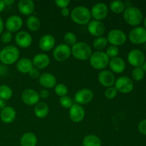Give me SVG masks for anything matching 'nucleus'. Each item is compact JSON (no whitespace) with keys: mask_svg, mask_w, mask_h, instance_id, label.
<instances>
[{"mask_svg":"<svg viewBox=\"0 0 146 146\" xmlns=\"http://www.w3.org/2000/svg\"><path fill=\"white\" fill-rule=\"evenodd\" d=\"M59 104L63 108H70L73 106V100L68 96H64L60 97Z\"/></svg>","mask_w":146,"mask_h":146,"instance_id":"37","label":"nucleus"},{"mask_svg":"<svg viewBox=\"0 0 146 146\" xmlns=\"http://www.w3.org/2000/svg\"><path fill=\"white\" fill-rule=\"evenodd\" d=\"M27 26L31 31H38L41 27V21L35 16H30L27 19Z\"/></svg>","mask_w":146,"mask_h":146,"instance_id":"29","label":"nucleus"},{"mask_svg":"<svg viewBox=\"0 0 146 146\" xmlns=\"http://www.w3.org/2000/svg\"><path fill=\"white\" fill-rule=\"evenodd\" d=\"M71 54V47L65 44H60L54 48L53 57L57 61H64L68 59Z\"/></svg>","mask_w":146,"mask_h":146,"instance_id":"10","label":"nucleus"},{"mask_svg":"<svg viewBox=\"0 0 146 146\" xmlns=\"http://www.w3.org/2000/svg\"><path fill=\"white\" fill-rule=\"evenodd\" d=\"M4 2L5 5H11V4H14V0H4Z\"/></svg>","mask_w":146,"mask_h":146,"instance_id":"49","label":"nucleus"},{"mask_svg":"<svg viewBox=\"0 0 146 146\" xmlns=\"http://www.w3.org/2000/svg\"><path fill=\"white\" fill-rule=\"evenodd\" d=\"M19 57V50L13 45L7 46L0 51V61L4 65H11L17 62Z\"/></svg>","mask_w":146,"mask_h":146,"instance_id":"2","label":"nucleus"},{"mask_svg":"<svg viewBox=\"0 0 146 146\" xmlns=\"http://www.w3.org/2000/svg\"><path fill=\"white\" fill-rule=\"evenodd\" d=\"M71 49L73 56L80 61H86L89 59L93 53L89 44L83 41L77 42L73 46Z\"/></svg>","mask_w":146,"mask_h":146,"instance_id":"3","label":"nucleus"},{"mask_svg":"<svg viewBox=\"0 0 146 146\" xmlns=\"http://www.w3.org/2000/svg\"><path fill=\"white\" fill-rule=\"evenodd\" d=\"M64 146H69V145H64Z\"/></svg>","mask_w":146,"mask_h":146,"instance_id":"53","label":"nucleus"},{"mask_svg":"<svg viewBox=\"0 0 146 146\" xmlns=\"http://www.w3.org/2000/svg\"><path fill=\"white\" fill-rule=\"evenodd\" d=\"M90 64L96 70H104L109 64L110 58L106 52L101 51H96L92 53L89 58Z\"/></svg>","mask_w":146,"mask_h":146,"instance_id":"5","label":"nucleus"},{"mask_svg":"<svg viewBox=\"0 0 146 146\" xmlns=\"http://www.w3.org/2000/svg\"><path fill=\"white\" fill-rule=\"evenodd\" d=\"M71 20L79 25H86L91 21V11L84 6H78L72 9L70 14Z\"/></svg>","mask_w":146,"mask_h":146,"instance_id":"1","label":"nucleus"},{"mask_svg":"<svg viewBox=\"0 0 146 146\" xmlns=\"http://www.w3.org/2000/svg\"><path fill=\"white\" fill-rule=\"evenodd\" d=\"M123 19L128 25L137 27L142 22L143 16L139 9L131 6L125 8L123 11Z\"/></svg>","mask_w":146,"mask_h":146,"instance_id":"4","label":"nucleus"},{"mask_svg":"<svg viewBox=\"0 0 146 146\" xmlns=\"http://www.w3.org/2000/svg\"><path fill=\"white\" fill-rule=\"evenodd\" d=\"M56 44L54 36L51 34H45L41 37L38 41V46L42 51H48L52 49Z\"/></svg>","mask_w":146,"mask_h":146,"instance_id":"20","label":"nucleus"},{"mask_svg":"<svg viewBox=\"0 0 146 146\" xmlns=\"http://www.w3.org/2000/svg\"><path fill=\"white\" fill-rule=\"evenodd\" d=\"M144 27H145L144 28H145L146 29V17L145 19H144Z\"/></svg>","mask_w":146,"mask_h":146,"instance_id":"51","label":"nucleus"},{"mask_svg":"<svg viewBox=\"0 0 146 146\" xmlns=\"http://www.w3.org/2000/svg\"><path fill=\"white\" fill-rule=\"evenodd\" d=\"M39 84L45 88H54L56 85V78L51 73H44L38 78Z\"/></svg>","mask_w":146,"mask_h":146,"instance_id":"23","label":"nucleus"},{"mask_svg":"<svg viewBox=\"0 0 146 146\" xmlns=\"http://www.w3.org/2000/svg\"><path fill=\"white\" fill-rule=\"evenodd\" d=\"M5 7H6V5H5V4H4V1H1V0H0V13H1V11L4 9Z\"/></svg>","mask_w":146,"mask_h":146,"instance_id":"48","label":"nucleus"},{"mask_svg":"<svg viewBox=\"0 0 146 146\" xmlns=\"http://www.w3.org/2000/svg\"><path fill=\"white\" fill-rule=\"evenodd\" d=\"M130 41L133 44H143L146 42V29L143 27H135L128 35Z\"/></svg>","mask_w":146,"mask_h":146,"instance_id":"9","label":"nucleus"},{"mask_svg":"<svg viewBox=\"0 0 146 146\" xmlns=\"http://www.w3.org/2000/svg\"><path fill=\"white\" fill-rule=\"evenodd\" d=\"M117 94H118V91L115 89V87H109V88H107V89L106 90L105 92H104V95L105 97L107 99L112 100L116 97Z\"/></svg>","mask_w":146,"mask_h":146,"instance_id":"38","label":"nucleus"},{"mask_svg":"<svg viewBox=\"0 0 146 146\" xmlns=\"http://www.w3.org/2000/svg\"><path fill=\"white\" fill-rule=\"evenodd\" d=\"M4 23L3 21V19L1 17H0V35H1L3 32H4Z\"/></svg>","mask_w":146,"mask_h":146,"instance_id":"46","label":"nucleus"},{"mask_svg":"<svg viewBox=\"0 0 146 146\" xmlns=\"http://www.w3.org/2000/svg\"><path fill=\"white\" fill-rule=\"evenodd\" d=\"M54 91H55V94H56L58 96L62 97L64 96H67L68 90L65 84H56V86L54 87Z\"/></svg>","mask_w":146,"mask_h":146,"instance_id":"35","label":"nucleus"},{"mask_svg":"<svg viewBox=\"0 0 146 146\" xmlns=\"http://www.w3.org/2000/svg\"><path fill=\"white\" fill-rule=\"evenodd\" d=\"M7 74V68L4 64H0V76H4Z\"/></svg>","mask_w":146,"mask_h":146,"instance_id":"45","label":"nucleus"},{"mask_svg":"<svg viewBox=\"0 0 146 146\" xmlns=\"http://www.w3.org/2000/svg\"><path fill=\"white\" fill-rule=\"evenodd\" d=\"M50 61L51 60L49 56L44 53L37 54L36 55L34 56L32 60L33 66L37 69H44L46 68L50 64Z\"/></svg>","mask_w":146,"mask_h":146,"instance_id":"19","label":"nucleus"},{"mask_svg":"<svg viewBox=\"0 0 146 146\" xmlns=\"http://www.w3.org/2000/svg\"><path fill=\"white\" fill-rule=\"evenodd\" d=\"M91 17L94 20L101 21L104 19L108 14V7L105 3L98 2L94 4L91 9Z\"/></svg>","mask_w":146,"mask_h":146,"instance_id":"11","label":"nucleus"},{"mask_svg":"<svg viewBox=\"0 0 146 146\" xmlns=\"http://www.w3.org/2000/svg\"><path fill=\"white\" fill-rule=\"evenodd\" d=\"M131 76L134 81H141L143 79L145 76V71L142 68V67H136L133 69L131 72Z\"/></svg>","mask_w":146,"mask_h":146,"instance_id":"33","label":"nucleus"},{"mask_svg":"<svg viewBox=\"0 0 146 146\" xmlns=\"http://www.w3.org/2000/svg\"><path fill=\"white\" fill-rule=\"evenodd\" d=\"M23 26V20L18 15H11L6 20L4 27L9 32H17Z\"/></svg>","mask_w":146,"mask_h":146,"instance_id":"14","label":"nucleus"},{"mask_svg":"<svg viewBox=\"0 0 146 146\" xmlns=\"http://www.w3.org/2000/svg\"><path fill=\"white\" fill-rule=\"evenodd\" d=\"M127 59L128 63L135 68L142 67L145 61V56L141 50L135 48L128 52Z\"/></svg>","mask_w":146,"mask_h":146,"instance_id":"8","label":"nucleus"},{"mask_svg":"<svg viewBox=\"0 0 146 146\" xmlns=\"http://www.w3.org/2000/svg\"><path fill=\"white\" fill-rule=\"evenodd\" d=\"M83 146H101L102 141L101 138L94 134L86 135L82 141Z\"/></svg>","mask_w":146,"mask_h":146,"instance_id":"28","label":"nucleus"},{"mask_svg":"<svg viewBox=\"0 0 146 146\" xmlns=\"http://www.w3.org/2000/svg\"><path fill=\"white\" fill-rule=\"evenodd\" d=\"M54 2L56 4L57 7L61 9H64L67 8L71 1H70V0H56Z\"/></svg>","mask_w":146,"mask_h":146,"instance_id":"40","label":"nucleus"},{"mask_svg":"<svg viewBox=\"0 0 146 146\" xmlns=\"http://www.w3.org/2000/svg\"><path fill=\"white\" fill-rule=\"evenodd\" d=\"M37 137L31 132L25 133L20 138L21 146H36L37 144Z\"/></svg>","mask_w":146,"mask_h":146,"instance_id":"26","label":"nucleus"},{"mask_svg":"<svg viewBox=\"0 0 146 146\" xmlns=\"http://www.w3.org/2000/svg\"><path fill=\"white\" fill-rule=\"evenodd\" d=\"M12 34L8 31H4L1 35V41L3 44H7L12 40Z\"/></svg>","mask_w":146,"mask_h":146,"instance_id":"39","label":"nucleus"},{"mask_svg":"<svg viewBox=\"0 0 146 146\" xmlns=\"http://www.w3.org/2000/svg\"><path fill=\"white\" fill-rule=\"evenodd\" d=\"M138 131L143 135H146V119L142 120L138 124Z\"/></svg>","mask_w":146,"mask_h":146,"instance_id":"41","label":"nucleus"},{"mask_svg":"<svg viewBox=\"0 0 146 146\" xmlns=\"http://www.w3.org/2000/svg\"><path fill=\"white\" fill-rule=\"evenodd\" d=\"M18 9L23 15H31L35 9V4L31 0H20L18 2Z\"/></svg>","mask_w":146,"mask_h":146,"instance_id":"24","label":"nucleus"},{"mask_svg":"<svg viewBox=\"0 0 146 146\" xmlns=\"http://www.w3.org/2000/svg\"><path fill=\"white\" fill-rule=\"evenodd\" d=\"M33 68L32 61L28 58H21L17 62V70L22 74H29Z\"/></svg>","mask_w":146,"mask_h":146,"instance_id":"25","label":"nucleus"},{"mask_svg":"<svg viewBox=\"0 0 146 146\" xmlns=\"http://www.w3.org/2000/svg\"><path fill=\"white\" fill-rule=\"evenodd\" d=\"M70 119L74 123H80L85 117V110L82 106L77 104H74L69 108Z\"/></svg>","mask_w":146,"mask_h":146,"instance_id":"18","label":"nucleus"},{"mask_svg":"<svg viewBox=\"0 0 146 146\" xmlns=\"http://www.w3.org/2000/svg\"><path fill=\"white\" fill-rule=\"evenodd\" d=\"M108 44V42L107 38L102 36L96 37L95 38V40L93 42V46L98 51H101V50L104 49V48L107 46Z\"/></svg>","mask_w":146,"mask_h":146,"instance_id":"32","label":"nucleus"},{"mask_svg":"<svg viewBox=\"0 0 146 146\" xmlns=\"http://www.w3.org/2000/svg\"><path fill=\"white\" fill-rule=\"evenodd\" d=\"M61 14L63 17H68V16L70 15V14H71V11H70L69 9H68V7H67V8L61 9Z\"/></svg>","mask_w":146,"mask_h":146,"instance_id":"44","label":"nucleus"},{"mask_svg":"<svg viewBox=\"0 0 146 146\" xmlns=\"http://www.w3.org/2000/svg\"><path fill=\"white\" fill-rule=\"evenodd\" d=\"M142 68L143 69V71L146 72V61H145V63L143 64V65L142 66Z\"/></svg>","mask_w":146,"mask_h":146,"instance_id":"50","label":"nucleus"},{"mask_svg":"<svg viewBox=\"0 0 146 146\" xmlns=\"http://www.w3.org/2000/svg\"><path fill=\"white\" fill-rule=\"evenodd\" d=\"M145 48H146V42L145 43Z\"/></svg>","mask_w":146,"mask_h":146,"instance_id":"52","label":"nucleus"},{"mask_svg":"<svg viewBox=\"0 0 146 146\" xmlns=\"http://www.w3.org/2000/svg\"><path fill=\"white\" fill-rule=\"evenodd\" d=\"M114 85L118 92L121 94H129L133 90L134 88L133 80L125 76H122L115 79Z\"/></svg>","mask_w":146,"mask_h":146,"instance_id":"6","label":"nucleus"},{"mask_svg":"<svg viewBox=\"0 0 146 146\" xmlns=\"http://www.w3.org/2000/svg\"><path fill=\"white\" fill-rule=\"evenodd\" d=\"M64 40L65 44L68 45V46H74L77 43V36L74 32L71 31H68L65 34L64 36Z\"/></svg>","mask_w":146,"mask_h":146,"instance_id":"34","label":"nucleus"},{"mask_svg":"<svg viewBox=\"0 0 146 146\" xmlns=\"http://www.w3.org/2000/svg\"><path fill=\"white\" fill-rule=\"evenodd\" d=\"M6 107V104L5 101L2 100L1 98H0V110H2L3 108H4Z\"/></svg>","mask_w":146,"mask_h":146,"instance_id":"47","label":"nucleus"},{"mask_svg":"<svg viewBox=\"0 0 146 146\" xmlns=\"http://www.w3.org/2000/svg\"><path fill=\"white\" fill-rule=\"evenodd\" d=\"M21 100L28 106H35L39 102L40 97L38 93L32 88H27L21 93Z\"/></svg>","mask_w":146,"mask_h":146,"instance_id":"13","label":"nucleus"},{"mask_svg":"<svg viewBox=\"0 0 146 146\" xmlns=\"http://www.w3.org/2000/svg\"><path fill=\"white\" fill-rule=\"evenodd\" d=\"M98 82L104 87L109 88L113 86L115 81V76L113 73L108 70H102L98 75Z\"/></svg>","mask_w":146,"mask_h":146,"instance_id":"15","label":"nucleus"},{"mask_svg":"<svg viewBox=\"0 0 146 146\" xmlns=\"http://www.w3.org/2000/svg\"><path fill=\"white\" fill-rule=\"evenodd\" d=\"M17 117V112L11 106H6L0 112V118L4 123H11Z\"/></svg>","mask_w":146,"mask_h":146,"instance_id":"22","label":"nucleus"},{"mask_svg":"<svg viewBox=\"0 0 146 146\" xmlns=\"http://www.w3.org/2000/svg\"><path fill=\"white\" fill-rule=\"evenodd\" d=\"M75 101L79 105H86L89 104L94 98V93L88 88H82L78 90L74 96Z\"/></svg>","mask_w":146,"mask_h":146,"instance_id":"12","label":"nucleus"},{"mask_svg":"<svg viewBox=\"0 0 146 146\" xmlns=\"http://www.w3.org/2000/svg\"><path fill=\"white\" fill-rule=\"evenodd\" d=\"M12 89L7 85L0 86V98L4 101L9 100L12 97Z\"/></svg>","mask_w":146,"mask_h":146,"instance_id":"31","label":"nucleus"},{"mask_svg":"<svg viewBox=\"0 0 146 146\" xmlns=\"http://www.w3.org/2000/svg\"><path fill=\"white\" fill-rule=\"evenodd\" d=\"M38 95H39L40 98H43V99H45V98H47L48 97V96H49V92H48V90L44 88V89L41 90V91L39 92Z\"/></svg>","mask_w":146,"mask_h":146,"instance_id":"43","label":"nucleus"},{"mask_svg":"<svg viewBox=\"0 0 146 146\" xmlns=\"http://www.w3.org/2000/svg\"><path fill=\"white\" fill-rule=\"evenodd\" d=\"M110 9L113 11V13L117 14H121L123 13L125 11V7L124 2L120 0H115V1H111V4L109 5Z\"/></svg>","mask_w":146,"mask_h":146,"instance_id":"30","label":"nucleus"},{"mask_svg":"<svg viewBox=\"0 0 146 146\" xmlns=\"http://www.w3.org/2000/svg\"><path fill=\"white\" fill-rule=\"evenodd\" d=\"M87 29L90 34H91L93 36H95L96 38L102 36L106 31V27L104 23L97 20H92L90 21L88 24Z\"/></svg>","mask_w":146,"mask_h":146,"instance_id":"17","label":"nucleus"},{"mask_svg":"<svg viewBox=\"0 0 146 146\" xmlns=\"http://www.w3.org/2000/svg\"><path fill=\"white\" fill-rule=\"evenodd\" d=\"M29 76L32 78H39L40 76L39 71H38V69H37V68H34H34H33L29 72Z\"/></svg>","mask_w":146,"mask_h":146,"instance_id":"42","label":"nucleus"},{"mask_svg":"<svg viewBox=\"0 0 146 146\" xmlns=\"http://www.w3.org/2000/svg\"><path fill=\"white\" fill-rule=\"evenodd\" d=\"M108 42L111 44V45L122 46L125 43L127 40V36L125 33L121 29H112L108 32L107 36Z\"/></svg>","mask_w":146,"mask_h":146,"instance_id":"7","label":"nucleus"},{"mask_svg":"<svg viewBox=\"0 0 146 146\" xmlns=\"http://www.w3.org/2000/svg\"><path fill=\"white\" fill-rule=\"evenodd\" d=\"M111 71L115 74H121L125 69V63L124 60L121 57H115L110 58L109 64Z\"/></svg>","mask_w":146,"mask_h":146,"instance_id":"21","label":"nucleus"},{"mask_svg":"<svg viewBox=\"0 0 146 146\" xmlns=\"http://www.w3.org/2000/svg\"><path fill=\"white\" fill-rule=\"evenodd\" d=\"M34 114L38 118H44L47 116L49 112V108L47 104L43 102V101H39L34 106Z\"/></svg>","mask_w":146,"mask_h":146,"instance_id":"27","label":"nucleus"},{"mask_svg":"<svg viewBox=\"0 0 146 146\" xmlns=\"http://www.w3.org/2000/svg\"><path fill=\"white\" fill-rule=\"evenodd\" d=\"M33 41L32 36L26 31H20L15 36V42L21 48H28L31 45Z\"/></svg>","mask_w":146,"mask_h":146,"instance_id":"16","label":"nucleus"},{"mask_svg":"<svg viewBox=\"0 0 146 146\" xmlns=\"http://www.w3.org/2000/svg\"><path fill=\"white\" fill-rule=\"evenodd\" d=\"M106 54L110 58H115V57L118 56V54H119V48L115 46H108L106 48Z\"/></svg>","mask_w":146,"mask_h":146,"instance_id":"36","label":"nucleus"}]
</instances>
